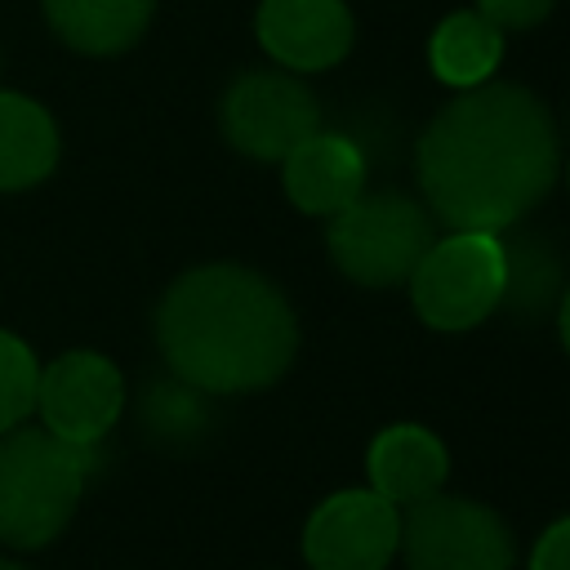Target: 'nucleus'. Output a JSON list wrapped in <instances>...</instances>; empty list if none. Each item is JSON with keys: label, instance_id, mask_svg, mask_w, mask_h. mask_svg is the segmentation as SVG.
<instances>
[{"label": "nucleus", "instance_id": "obj_9", "mask_svg": "<svg viewBox=\"0 0 570 570\" xmlns=\"http://www.w3.org/2000/svg\"><path fill=\"white\" fill-rule=\"evenodd\" d=\"M125 410V379L102 352H62L40 370L36 414L71 445H98Z\"/></svg>", "mask_w": 570, "mask_h": 570}, {"label": "nucleus", "instance_id": "obj_3", "mask_svg": "<svg viewBox=\"0 0 570 570\" xmlns=\"http://www.w3.org/2000/svg\"><path fill=\"white\" fill-rule=\"evenodd\" d=\"M94 445H71L45 428L0 432V543L45 548L58 539L89 485Z\"/></svg>", "mask_w": 570, "mask_h": 570}, {"label": "nucleus", "instance_id": "obj_12", "mask_svg": "<svg viewBox=\"0 0 570 570\" xmlns=\"http://www.w3.org/2000/svg\"><path fill=\"white\" fill-rule=\"evenodd\" d=\"M365 472H370V490H379L396 508H410L445 485L450 454L436 432L419 423H392L370 441Z\"/></svg>", "mask_w": 570, "mask_h": 570}, {"label": "nucleus", "instance_id": "obj_13", "mask_svg": "<svg viewBox=\"0 0 570 570\" xmlns=\"http://www.w3.org/2000/svg\"><path fill=\"white\" fill-rule=\"evenodd\" d=\"M58 40L89 58H111L138 45L156 0H40Z\"/></svg>", "mask_w": 570, "mask_h": 570}, {"label": "nucleus", "instance_id": "obj_10", "mask_svg": "<svg viewBox=\"0 0 570 570\" xmlns=\"http://www.w3.org/2000/svg\"><path fill=\"white\" fill-rule=\"evenodd\" d=\"M254 36L285 71H325L347 58L356 18L343 0H263Z\"/></svg>", "mask_w": 570, "mask_h": 570}, {"label": "nucleus", "instance_id": "obj_16", "mask_svg": "<svg viewBox=\"0 0 570 570\" xmlns=\"http://www.w3.org/2000/svg\"><path fill=\"white\" fill-rule=\"evenodd\" d=\"M205 396L209 392H200V387H191V383H183L174 374V379H165V383H156L147 392V401H142V428L156 441H165V445H191L209 428Z\"/></svg>", "mask_w": 570, "mask_h": 570}, {"label": "nucleus", "instance_id": "obj_7", "mask_svg": "<svg viewBox=\"0 0 570 570\" xmlns=\"http://www.w3.org/2000/svg\"><path fill=\"white\" fill-rule=\"evenodd\" d=\"M223 138L249 160H285L321 129L316 94L289 71H245L218 102Z\"/></svg>", "mask_w": 570, "mask_h": 570}, {"label": "nucleus", "instance_id": "obj_17", "mask_svg": "<svg viewBox=\"0 0 570 570\" xmlns=\"http://www.w3.org/2000/svg\"><path fill=\"white\" fill-rule=\"evenodd\" d=\"M503 254H508L503 303H512L517 312H543L557 285V258L539 240H521V245L503 240Z\"/></svg>", "mask_w": 570, "mask_h": 570}, {"label": "nucleus", "instance_id": "obj_14", "mask_svg": "<svg viewBox=\"0 0 570 570\" xmlns=\"http://www.w3.org/2000/svg\"><path fill=\"white\" fill-rule=\"evenodd\" d=\"M58 165L53 116L13 89H0V191H27Z\"/></svg>", "mask_w": 570, "mask_h": 570}, {"label": "nucleus", "instance_id": "obj_6", "mask_svg": "<svg viewBox=\"0 0 570 570\" xmlns=\"http://www.w3.org/2000/svg\"><path fill=\"white\" fill-rule=\"evenodd\" d=\"M396 552L410 570H512L517 539L508 521L459 494H428L401 512Z\"/></svg>", "mask_w": 570, "mask_h": 570}, {"label": "nucleus", "instance_id": "obj_18", "mask_svg": "<svg viewBox=\"0 0 570 570\" xmlns=\"http://www.w3.org/2000/svg\"><path fill=\"white\" fill-rule=\"evenodd\" d=\"M36 383H40V365L31 347L18 334L0 330V432L18 428L36 410Z\"/></svg>", "mask_w": 570, "mask_h": 570}, {"label": "nucleus", "instance_id": "obj_15", "mask_svg": "<svg viewBox=\"0 0 570 570\" xmlns=\"http://www.w3.org/2000/svg\"><path fill=\"white\" fill-rule=\"evenodd\" d=\"M428 62L432 76L450 89L485 85L503 62V31L476 9H454L428 36Z\"/></svg>", "mask_w": 570, "mask_h": 570}, {"label": "nucleus", "instance_id": "obj_19", "mask_svg": "<svg viewBox=\"0 0 570 570\" xmlns=\"http://www.w3.org/2000/svg\"><path fill=\"white\" fill-rule=\"evenodd\" d=\"M557 0H476V13H485L499 31H525L539 27L552 13Z\"/></svg>", "mask_w": 570, "mask_h": 570}, {"label": "nucleus", "instance_id": "obj_2", "mask_svg": "<svg viewBox=\"0 0 570 570\" xmlns=\"http://www.w3.org/2000/svg\"><path fill=\"white\" fill-rule=\"evenodd\" d=\"M156 343L169 374L236 396L272 387L298 352V316L289 298L254 267L205 263L183 272L156 307Z\"/></svg>", "mask_w": 570, "mask_h": 570}, {"label": "nucleus", "instance_id": "obj_11", "mask_svg": "<svg viewBox=\"0 0 570 570\" xmlns=\"http://www.w3.org/2000/svg\"><path fill=\"white\" fill-rule=\"evenodd\" d=\"M281 165H285V196L316 218L338 214L365 191V151L343 134L316 129Z\"/></svg>", "mask_w": 570, "mask_h": 570}, {"label": "nucleus", "instance_id": "obj_20", "mask_svg": "<svg viewBox=\"0 0 570 570\" xmlns=\"http://www.w3.org/2000/svg\"><path fill=\"white\" fill-rule=\"evenodd\" d=\"M530 570H570V517H557L539 534V543L530 552Z\"/></svg>", "mask_w": 570, "mask_h": 570}, {"label": "nucleus", "instance_id": "obj_5", "mask_svg": "<svg viewBox=\"0 0 570 570\" xmlns=\"http://www.w3.org/2000/svg\"><path fill=\"white\" fill-rule=\"evenodd\" d=\"M508 254L499 232H450L428 245L410 272V298L423 325L459 334L503 307Z\"/></svg>", "mask_w": 570, "mask_h": 570}, {"label": "nucleus", "instance_id": "obj_22", "mask_svg": "<svg viewBox=\"0 0 570 570\" xmlns=\"http://www.w3.org/2000/svg\"><path fill=\"white\" fill-rule=\"evenodd\" d=\"M0 570H27V566H18V561H4V557H0Z\"/></svg>", "mask_w": 570, "mask_h": 570}, {"label": "nucleus", "instance_id": "obj_1", "mask_svg": "<svg viewBox=\"0 0 570 570\" xmlns=\"http://www.w3.org/2000/svg\"><path fill=\"white\" fill-rule=\"evenodd\" d=\"M561 142L548 107L525 85L485 80L459 89L419 138L414 174L454 232H503L552 191Z\"/></svg>", "mask_w": 570, "mask_h": 570}, {"label": "nucleus", "instance_id": "obj_21", "mask_svg": "<svg viewBox=\"0 0 570 570\" xmlns=\"http://www.w3.org/2000/svg\"><path fill=\"white\" fill-rule=\"evenodd\" d=\"M557 325H561V343H566V352H570V289H566L561 303H557Z\"/></svg>", "mask_w": 570, "mask_h": 570}, {"label": "nucleus", "instance_id": "obj_4", "mask_svg": "<svg viewBox=\"0 0 570 570\" xmlns=\"http://www.w3.org/2000/svg\"><path fill=\"white\" fill-rule=\"evenodd\" d=\"M436 240L428 205L405 191H361L352 205L330 214L325 249L334 267L370 289H387L410 281L428 245Z\"/></svg>", "mask_w": 570, "mask_h": 570}, {"label": "nucleus", "instance_id": "obj_8", "mask_svg": "<svg viewBox=\"0 0 570 570\" xmlns=\"http://www.w3.org/2000/svg\"><path fill=\"white\" fill-rule=\"evenodd\" d=\"M401 539V508L379 490H338L303 525L312 570H387Z\"/></svg>", "mask_w": 570, "mask_h": 570}]
</instances>
